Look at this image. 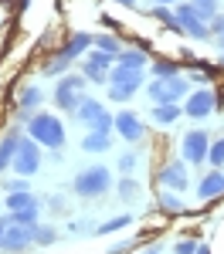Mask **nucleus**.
<instances>
[{
  "mask_svg": "<svg viewBox=\"0 0 224 254\" xmlns=\"http://www.w3.org/2000/svg\"><path fill=\"white\" fill-rule=\"evenodd\" d=\"M160 210H163V214H183V203H180V196L173 193V190H166V193L160 196Z\"/></svg>",
  "mask_w": 224,
  "mask_h": 254,
  "instance_id": "25",
  "label": "nucleus"
},
{
  "mask_svg": "<svg viewBox=\"0 0 224 254\" xmlns=\"http://www.w3.org/2000/svg\"><path fill=\"white\" fill-rule=\"evenodd\" d=\"M207 163H211V166H221V163H224V139H214V142H211Z\"/></svg>",
  "mask_w": 224,
  "mask_h": 254,
  "instance_id": "33",
  "label": "nucleus"
},
{
  "mask_svg": "<svg viewBox=\"0 0 224 254\" xmlns=\"http://www.w3.org/2000/svg\"><path fill=\"white\" fill-rule=\"evenodd\" d=\"M153 119L160 126H170L173 119H180V105H153Z\"/></svg>",
  "mask_w": 224,
  "mask_h": 254,
  "instance_id": "23",
  "label": "nucleus"
},
{
  "mask_svg": "<svg viewBox=\"0 0 224 254\" xmlns=\"http://www.w3.org/2000/svg\"><path fill=\"white\" fill-rule=\"evenodd\" d=\"M136 88L140 85H109V98L112 102H129V98L136 95Z\"/></svg>",
  "mask_w": 224,
  "mask_h": 254,
  "instance_id": "30",
  "label": "nucleus"
},
{
  "mask_svg": "<svg viewBox=\"0 0 224 254\" xmlns=\"http://www.w3.org/2000/svg\"><path fill=\"white\" fill-rule=\"evenodd\" d=\"M34 203H38V200H34L31 193H10V196H7L10 214H14V210H27V207H34Z\"/></svg>",
  "mask_w": 224,
  "mask_h": 254,
  "instance_id": "29",
  "label": "nucleus"
},
{
  "mask_svg": "<svg viewBox=\"0 0 224 254\" xmlns=\"http://www.w3.org/2000/svg\"><path fill=\"white\" fill-rule=\"evenodd\" d=\"M214 105H218L214 92L201 88V92H190V95H187V102H183V112H187L190 119H207L211 112H214Z\"/></svg>",
  "mask_w": 224,
  "mask_h": 254,
  "instance_id": "11",
  "label": "nucleus"
},
{
  "mask_svg": "<svg viewBox=\"0 0 224 254\" xmlns=\"http://www.w3.org/2000/svg\"><path fill=\"white\" fill-rule=\"evenodd\" d=\"M116 3H122V7H136V0H116Z\"/></svg>",
  "mask_w": 224,
  "mask_h": 254,
  "instance_id": "40",
  "label": "nucleus"
},
{
  "mask_svg": "<svg viewBox=\"0 0 224 254\" xmlns=\"http://www.w3.org/2000/svg\"><path fill=\"white\" fill-rule=\"evenodd\" d=\"M183 95H190V81L183 78V75L156 78L149 85V102H153V105H180Z\"/></svg>",
  "mask_w": 224,
  "mask_h": 254,
  "instance_id": "4",
  "label": "nucleus"
},
{
  "mask_svg": "<svg viewBox=\"0 0 224 254\" xmlns=\"http://www.w3.org/2000/svg\"><path fill=\"white\" fill-rule=\"evenodd\" d=\"M153 17L160 20V24H166L173 34H180V38H183V27H180V17H177V10H170V7H153Z\"/></svg>",
  "mask_w": 224,
  "mask_h": 254,
  "instance_id": "18",
  "label": "nucleus"
},
{
  "mask_svg": "<svg viewBox=\"0 0 224 254\" xmlns=\"http://www.w3.org/2000/svg\"><path fill=\"white\" fill-rule=\"evenodd\" d=\"M81 75H85V78L88 81H109V71H105V68H99V64H92V61H85V64H81Z\"/></svg>",
  "mask_w": 224,
  "mask_h": 254,
  "instance_id": "31",
  "label": "nucleus"
},
{
  "mask_svg": "<svg viewBox=\"0 0 224 254\" xmlns=\"http://www.w3.org/2000/svg\"><path fill=\"white\" fill-rule=\"evenodd\" d=\"M95 48H99V51H105V55H112V58H119V55H122L119 41L112 38V34H99V38H95Z\"/></svg>",
  "mask_w": 224,
  "mask_h": 254,
  "instance_id": "26",
  "label": "nucleus"
},
{
  "mask_svg": "<svg viewBox=\"0 0 224 254\" xmlns=\"http://www.w3.org/2000/svg\"><path fill=\"white\" fill-rule=\"evenodd\" d=\"M160 183L166 190H173V193H183L187 187H190V176H187V166L183 163H166L160 170Z\"/></svg>",
  "mask_w": 224,
  "mask_h": 254,
  "instance_id": "12",
  "label": "nucleus"
},
{
  "mask_svg": "<svg viewBox=\"0 0 224 254\" xmlns=\"http://www.w3.org/2000/svg\"><path fill=\"white\" fill-rule=\"evenodd\" d=\"M224 193V173H204V180L197 183V196L201 200H214V196H221Z\"/></svg>",
  "mask_w": 224,
  "mask_h": 254,
  "instance_id": "15",
  "label": "nucleus"
},
{
  "mask_svg": "<svg viewBox=\"0 0 224 254\" xmlns=\"http://www.w3.org/2000/svg\"><path fill=\"white\" fill-rule=\"evenodd\" d=\"M190 7L201 14L204 24H211V20H218L221 14H218V0H190Z\"/></svg>",
  "mask_w": 224,
  "mask_h": 254,
  "instance_id": "20",
  "label": "nucleus"
},
{
  "mask_svg": "<svg viewBox=\"0 0 224 254\" xmlns=\"http://www.w3.org/2000/svg\"><path fill=\"white\" fill-rule=\"evenodd\" d=\"M180 153H183V159L187 163H207V153H211V139H207V132L204 129H190L187 136H183V142H180Z\"/></svg>",
  "mask_w": 224,
  "mask_h": 254,
  "instance_id": "7",
  "label": "nucleus"
},
{
  "mask_svg": "<svg viewBox=\"0 0 224 254\" xmlns=\"http://www.w3.org/2000/svg\"><path fill=\"white\" fill-rule=\"evenodd\" d=\"M197 248H201V244H197V241H194V237H180V241H177V248H173V251H177V254H197Z\"/></svg>",
  "mask_w": 224,
  "mask_h": 254,
  "instance_id": "36",
  "label": "nucleus"
},
{
  "mask_svg": "<svg viewBox=\"0 0 224 254\" xmlns=\"http://www.w3.org/2000/svg\"><path fill=\"white\" fill-rule=\"evenodd\" d=\"M75 119L85 122L92 132H109V129L116 126V116H109V112H105V105L95 102V98H85V102L78 105V112H75Z\"/></svg>",
  "mask_w": 224,
  "mask_h": 254,
  "instance_id": "6",
  "label": "nucleus"
},
{
  "mask_svg": "<svg viewBox=\"0 0 224 254\" xmlns=\"http://www.w3.org/2000/svg\"><path fill=\"white\" fill-rule=\"evenodd\" d=\"M92 44H95V38H88V34H72V38L65 41V48H61L58 55L41 68V71H44V78H58V75H65V68L78 58V55H85Z\"/></svg>",
  "mask_w": 224,
  "mask_h": 254,
  "instance_id": "3",
  "label": "nucleus"
},
{
  "mask_svg": "<svg viewBox=\"0 0 224 254\" xmlns=\"http://www.w3.org/2000/svg\"><path fill=\"white\" fill-rule=\"evenodd\" d=\"M153 75L156 78H173V75H180V68H177V61L160 58V61H153Z\"/></svg>",
  "mask_w": 224,
  "mask_h": 254,
  "instance_id": "27",
  "label": "nucleus"
},
{
  "mask_svg": "<svg viewBox=\"0 0 224 254\" xmlns=\"http://www.w3.org/2000/svg\"><path fill=\"white\" fill-rule=\"evenodd\" d=\"M72 190L78 196H85V200H99V196H105L112 190V173L105 166H88L72 180Z\"/></svg>",
  "mask_w": 224,
  "mask_h": 254,
  "instance_id": "2",
  "label": "nucleus"
},
{
  "mask_svg": "<svg viewBox=\"0 0 224 254\" xmlns=\"http://www.w3.org/2000/svg\"><path fill=\"white\" fill-rule=\"evenodd\" d=\"M7 193H27V176H17V180H7L3 183Z\"/></svg>",
  "mask_w": 224,
  "mask_h": 254,
  "instance_id": "37",
  "label": "nucleus"
},
{
  "mask_svg": "<svg viewBox=\"0 0 224 254\" xmlns=\"http://www.w3.org/2000/svg\"><path fill=\"white\" fill-rule=\"evenodd\" d=\"M17 146H20V132H17V129H7V136L0 139V173H3L7 166H14Z\"/></svg>",
  "mask_w": 224,
  "mask_h": 254,
  "instance_id": "14",
  "label": "nucleus"
},
{
  "mask_svg": "<svg viewBox=\"0 0 224 254\" xmlns=\"http://www.w3.org/2000/svg\"><path fill=\"white\" fill-rule=\"evenodd\" d=\"M143 254H163V244H153L149 251H143Z\"/></svg>",
  "mask_w": 224,
  "mask_h": 254,
  "instance_id": "39",
  "label": "nucleus"
},
{
  "mask_svg": "<svg viewBox=\"0 0 224 254\" xmlns=\"http://www.w3.org/2000/svg\"><path fill=\"white\" fill-rule=\"evenodd\" d=\"M119 196H122V200H129V203L140 200V183H136L133 176H122V180H119Z\"/></svg>",
  "mask_w": 224,
  "mask_h": 254,
  "instance_id": "24",
  "label": "nucleus"
},
{
  "mask_svg": "<svg viewBox=\"0 0 224 254\" xmlns=\"http://www.w3.org/2000/svg\"><path fill=\"white\" fill-rule=\"evenodd\" d=\"M38 214H41V207L34 203V207H27V210H14V214H7V224H17V227H34V224H38Z\"/></svg>",
  "mask_w": 224,
  "mask_h": 254,
  "instance_id": "17",
  "label": "nucleus"
},
{
  "mask_svg": "<svg viewBox=\"0 0 224 254\" xmlns=\"http://www.w3.org/2000/svg\"><path fill=\"white\" fill-rule=\"evenodd\" d=\"M85 153H105L109 149V132H88L85 142H81Z\"/></svg>",
  "mask_w": 224,
  "mask_h": 254,
  "instance_id": "21",
  "label": "nucleus"
},
{
  "mask_svg": "<svg viewBox=\"0 0 224 254\" xmlns=\"http://www.w3.org/2000/svg\"><path fill=\"white\" fill-rule=\"evenodd\" d=\"M166 3H173V0H156V7H166Z\"/></svg>",
  "mask_w": 224,
  "mask_h": 254,
  "instance_id": "42",
  "label": "nucleus"
},
{
  "mask_svg": "<svg viewBox=\"0 0 224 254\" xmlns=\"http://www.w3.org/2000/svg\"><path fill=\"white\" fill-rule=\"evenodd\" d=\"M38 166H41V149H38V142H34V139H20L17 156H14V173L34 176V173H38Z\"/></svg>",
  "mask_w": 224,
  "mask_h": 254,
  "instance_id": "8",
  "label": "nucleus"
},
{
  "mask_svg": "<svg viewBox=\"0 0 224 254\" xmlns=\"http://www.w3.org/2000/svg\"><path fill=\"white\" fill-rule=\"evenodd\" d=\"M211 38H214V41H218V44L224 48V14H221L218 20H214V34H211Z\"/></svg>",
  "mask_w": 224,
  "mask_h": 254,
  "instance_id": "38",
  "label": "nucleus"
},
{
  "mask_svg": "<svg viewBox=\"0 0 224 254\" xmlns=\"http://www.w3.org/2000/svg\"><path fill=\"white\" fill-rule=\"evenodd\" d=\"M112 129H116V132H119V136L126 139V142H140L143 132H146L136 112H119V116H116V126H112Z\"/></svg>",
  "mask_w": 224,
  "mask_h": 254,
  "instance_id": "13",
  "label": "nucleus"
},
{
  "mask_svg": "<svg viewBox=\"0 0 224 254\" xmlns=\"http://www.w3.org/2000/svg\"><path fill=\"white\" fill-rule=\"evenodd\" d=\"M34 105H41V92L34 88V85H31V88H24V92H20V98H17V112H20V116H27Z\"/></svg>",
  "mask_w": 224,
  "mask_h": 254,
  "instance_id": "22",
  "label": "nucleus"
},
{
  "mask_svg": "<svg viewBox=\"0 0 224 254\" xmlns=\"http://www.w3.org/2000/svg\"><path fill=\"white\" fill-rule=\"evenodd\" d=\"M85 61H92V64H99V68H105V71H109V64H112V55H105V51H99V48H95V51H88V58Z\"/></svg>",
  "mask_w": 224,
  "mask_h": 254,
  "instance_id": "34",
  "label": "nucleus"
},
{
  "mask_svg": "<svg viewBox=\"0 0 224 254\" xmlns=\"http://www.w3.org/2000/svg\"><path fill=\"white\" fill-rule=\"evenodd\" d=\"M129 224H133V217L129 214H122V217H112V220H102L99 227H95V231H92V234H116V231H122V227H129Z\"/></svg>",
  "mask_w": 224,
  "mask_h": 254,
  "instance_id": "19",
  "label": "nucleus"
},
{
  "mask_svg": "<svg viewBox=\"0 0 224 254\" xmlns=\"http://www.w3.org/2000/svg\"><path fill=\"white\" fill-rule=\"evenodd\" d=\"M197 254H211V248H207V244H201V248H197Z\"/></svg>",
  "mask_w": 224,
  "mask_h": 254,
  "instance_id": "41",
  "label": "nucleus"
},
{
  "mask_svg": "<svg viewBox=\"0 0 224 254\" xmlns=\"http://www.w3.org/2000/svg\"><path fill=\"white\" fill-rule=\"evenodd\" d=\"M116 61L126 64V68H143V64H146V51H136V48H133V51H122Z\"/></svg>",
  "mask_w": 224,
  "mask_h": 254,
  "instance_id": "28",
  "label": "nucleus"
},
{
  "mask_svg": "<svg viewBox=\"0 0 224 254\" xmlns=\"http://www.w3.org/2000/svg\"><path fill=\"white\" fill-rule=\"evenodd\" d=\"M27 132L38 146H48V149H61L65 146V126L61 119H55L51 112H38V116L27 119Z\"/></svg>",
  "mask_w": 224,
  "mask_h": 254,
  "instance_id": "1",
  "label": "nucleus"
},
{
  "mask_svg": "<svg viewBox=\"0 0 224 254\" xmlns=\"http://www.w3.org/2000/svg\"><path fill=\"white\" fill-rule=\"evenodd\" d=\"M177 17H180L183 34H190V38H197V41H207V38H211V27L201 20V14H197L190 3H180V7H177Z\"/></svg>",
  "mask_w": 224,
  "mask_h": 254,
  "instance_id": "10",
  "label": "nucleus"
},
{
  "mask_svg": "<svg viewBox=\"0 0 224 254\" xmlns=\"http://www.w3.org/2000/svg\"><path fill=\"white\" fill-rule=\"evenodd\" d=\"M136 163H140V156H136V153H122V156H119V170L129 176L133 170H136Z\"/></svg>",
  "mask_w": 224,
  "mask_h": 254,
  "instance_id": "35",
  "label": "nucleus"
},
{
  "mask_svg": "<svg viewBox=\"0 0 224 254\" xmlns=\"http://www.w3.org/2000/svg\"><path fill=\"white\" fill-rule=\"evenodd\" d=\"M109 81L112 85H143V68H126V64H116L109 71Z\"/></svg>",
  "mask_w": 224,
  "mask_h": 254,
  "instance_id": "16",
  "label": "nucleus"
},
{
  "mask_svg": "<svg viewBox=\"0 0 224 254\" xmlns=\"http://www.w3.org/2000/svg\"><path fill=\"white\" fill-rule=\"evenodd\" d=\"M85 81H88L85 75H65V78L58 81V88H55V105L75 116V112H78V105L85 102V95H81Z\"/></svg>",
  "mask_w": 224,
  "mask_h": 254,
  "instance_id": "5",
  "label": "nucleus"
},
{
  "mask_svg": "<svg viewBox=\"0 0 224 254\" xmlns=\"http://www.w3.org/2000/svg\"><path fill=\"white\" fill-rule=\"evenodd\" d=\"M221 68H224V58H221Z\"/></svg>",
  "mask_w": 224,
  "mask_h": 254,
  "instance_id": "43",
  "label": "nucleus"
},
{
  "mask_svg": "<svg viewBox=\"0 0 224 254\" xmlns=\"http://www.w3.org/2000/svg\"><path fill=\"white\" fill-rule=\"evenodd\" d=\"M34 244V227H17V224H7V234L0 241V248L7 254H24Z\"/></svg>",
  "mask_w": 224,
  "mask_h": 254,
  "instance_id": "9",
  "label": "nucleus"
},
{
  "mask_svg": "<svg viewBox=\"0 0 224 254\" xmlns=\"http://www.w3.org/2000/svg\"><path fill=\"white\" fill-rule=\"evenodd\" d=\"M55 241H58V231H55V227H48V224L41 227V224H34V244H55Z\"/></svg>",
  "mask_w": 224,
  "mask_h": 254,
  "instance_id": "32",
  "label": "nucleus"
}]
</instances>
